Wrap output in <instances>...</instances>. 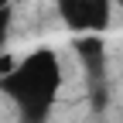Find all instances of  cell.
<instances>
[{
	"instance_id": "1",
	"label": "cell",
	"mask_w": 123,
	"mask_h": 123,
	"mask_svg": "<svg viewBox=\"0 0 123 123\" xmlns=\"http://www.w3.org/2000/svg\"><path fill=\"white\" fill-rule=\"evenodd\" d=\"M58 86H62V68H58L55 51H48V48L24 55L21 62H14L0 75V92L17 106L24 123L48 120L55 96H58Z\"/></svg>"
},
{
	"instance_id": "2",
	"label": "cell",
	"mask_w": 123,
	"mask_h": 123,
	"mask_svg": "<svg viewBox=\"0 0 123 123\" xmlns=\"http://www.w3.org/2000/svg\"><path fill=\"white\" fill-rule=\"evenodd\" d=\"M58 14L75 34H103L110 27V0H58Z\"/></svg>"
},
{
	"instance_id": "3",
	"label": "cell",
	"mask_w": 123,
	"mask_h": 123,
	"mask_svg": "<svg viewBox=\"0 0 123 123\" xmlns=\"http://www.w3.org/2000/svg\"><path fill=\"white\" fill-rule=\"evenodd\" d=\"M75 55L82 58V65H86L89 79H92V89H99V82H103V65H106V44H103V38H96V34H79V38H75Z\"/></svg>"
},
{
	"instance_id": "4",
	"label": "cell",
	"mask_w": 123,
	"mask_h": 123,
	"mask_svg": "<svg viewBox=\"0 0 123 123\" xmlns=\"http://www.w3.org/2000/svg\"><path fill=\"white\" fill-rule=\"evenodd\" d=\"M10 21H14L10 7H0V48H4V38L10 34Z\"/></svg>"
}]
</instances>
